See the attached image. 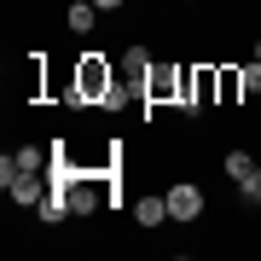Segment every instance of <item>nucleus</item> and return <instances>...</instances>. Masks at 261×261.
<instances>
[{
    "label": "nucleus",
    "mask_w": 261,
    "mask_h": 261,
    "mask_svg": "<svg viewBox=\"0 0 261 261\" xmlns=\"http://www.w3.org/2000/svg\"><path fill=\"white\" fill-rule=\"evenodd\" d=\"M116 82H122V75H116L111 64H105L99 53H87L82 64H75V99H82V105H105Z\"/></svg>",
    "instance_id": "f257e3e1"
},
{
    "label": "nucleus",
    "mask_w": 261,
    "mask_h": 261,
    "mask_svg": "<svg viewBox=\"0 0 261 261\" xmlns=\"http://www.w3.org/2000/svg\"><path fill=\"white\" fill-rule=\"evenodd\" d=\"M163 197H168V221H197V215H203V192H197L192 180H180V186H168Z\"/></svg>",
    "instance_id": "f03ea898"
},
{
    "label": "nucleus",
    "mask_w": 261,
    "mask_h": 261,
    "mask_svg": "<svg viewBox=\"0 0 261 261\" xmlns=\"http://www.w3.org/2000/svg\"><path fill=\"white\" fill-rule=\"evenodd\" d=\"M116 75H122V87H128V93H145V82H151V53H145V47H128Z\"/></svg>",
    "instance_id": "7ed1b4c3"
},
{
    "label": "nucleus",
    "mask_w": 261,
    "mask_h": 261,
    "mask_svg": "<svg viewBox=\"0 0 261 261\" xmlns=\"http://www.w3.org/2000/svg\"><path fill=\"white\" fill-rule=\"evenodd\" d=\"M70 203H75V215H87V209H99V203H116L111 197V186H99V180H70Z\"/></svg>",
    "instance_id": "20e7f679"
},
{
    "label": "nucleus",
    "mask_w": 261,
    "mask_h": 261,
    "mask_svg": "<svg viewBox=\"0 0 261 261\" xmlns=\"http://www.w3.org/2000/svg\"><path fill=\"white\" fill-rule=\"evenodd\" d=\"M35 215H41L47 226H58V221H70V215H75V203H70V192H64V186H53V192L35 203Z\"/></svg>",
    "instance_id": "39448f33"
},
{
    "label": "nucleus",
    "mask_w": 261,
    "mask_h": 261,
    "mask_svg": "<svg viewBox=\"0 0 261 261\" xmlns=\"http://www.w3.org/2000/svg\"><path fill=\"white\" fill-rule=\"evenodd\" d=\"M215 93H221V70H192V105H197V111H203V105L215 99Z\"/></svg>",
    "instance_id": "423d86ee"
},
{
    "label": "nucleus",
    "mask_w": 261,
    "mask_h": 261,
    "mask_svg": "<svg viewBox=\"0 0 261 261\" xmlns=\"http://www.w3.org/2000/svg\"><path fill=\"white\" fill-rule=\"evenodd\" d=\"M53 186H41V180L35 174H18V180H12V186H6V197H12V203H41V197H47Z\"/></svg>",
    "instance_id": "0eeeda50"
},
{
    "label": "nucleus",
    "mask_w": 261,
    "mask_h": 261,
    "mask_svg": "<svg viewBox=\"0 0 261 261\" xmlns=\"http://www.w3.org/2000/svg\"><path fill=\"white\" fill-rule=\"evenodd\" d=\"M134 221L140 226H163L168 221V197H140V203H134Z\"/></svg>",
    "instance_id": "6e6552de"
},
{
    "label": "nucleus",
    "mask_w": 261,
    "mask_h": 261,
    "mask_svg": "<svg viewBox=\"0 0 261 261\" xmlns=\"http://www.w3.org/2000/svg\"><path fill=\"white\" fill-rule=\"evenodd\" d=\"M12 163H18V174H41L53 157H47V151H35V145H18V151H12Z\"/></svg>",
    "instance_id": "1a4fd4ad"
},
{
    "label": "nucleus",
    "mask_w": 261,
    "mask_h": 261,
    "mask_svg": "<svg viewBox=\"0 0 261 261\" xmlns=\"http://www.w3.org/2000/svg\"><path fill=\"white\" fill-rule=\"evenodd\" d=\"M93 23H99V6H93V0H82V6H70V29H75V35H87Z\"/></svg>",
    "instance_id": "9d476101"
},
{
    "label": "nucleus",
    "mask_w": 261,
    "mask_h": 261,
    "mask_svg": "<svg viewBox=\"0 0 261 261\" xmlns=\"http://www.w3.org/2000/svg\"><path fill=\"white\" fill-rule=\"evenodd\" d=\"M238 93H244V70H221V99L232 105Z\"/></svg>",
    "instance_id": "9b49d317"
},
{
    "label": "nucleus",
    "mask_w": 261,
    "mask_h": 261,
    "mask_svg": "<svg viewBox=\"0 0 261 261\" xmlns=\"http://www.w3.org/2000/svg\"><path fill=\"white\" fill-rule=\"evenodd\" d=\"M250 151H226V174H232V180H244V174H250Z\"/></svg>",
    "instance_id": "f8f14e48"
},
{
    "label": "nucleus",
    "mask_w": 261,
    "mask_h": 261,
    "mask_svg": "<svg viewBox=\"0 0 261 261\" xmlns=\"http://www.w3.org/2000/svg\"><path fill=\"white\" fill-rule=\"evenodd\" d=\"M238 192H244V203H261V168H250V174L238 180Z\"/></svg>",
    "instance_id": "ddd939ff"
},
{
    "label": "nucleus",
    "mask_w": 261,
    "mask_h": 261,
    "mask_svg": "<svg viewBox=\"0 0 261 261\" xmlns=\"http://www.w3.org/2000/svg\"><path fill=\"white\" fill-rule=\"evenodd\" d=\"M244 70V93H261V58H250V64H238Z\"/></svg>",
    "instance_id": "4468645a"
},
{
    "label": "nucleus",
    "mask_w": 261,
    "mask_h": 261,
    "mask_svg": "<svg viewBox=\"0 0 261 261\" xmlns=\"http://www.w3.org/2000/svg\"><path fill=\"white\" fill-rule=\"evenodd\" d=\"M93 6H99V12H116V6H122V0H93Z\"/></svg>",
    "instance_id": "2eb2a0df"
},
{
    "label": "nucleus",
    "mask_w": 261,
    "mask_h": 261,
    "mask_svg": "<svg viewBox=\"0 0 261 261\" xmlns=\"http://www.w3.org/2000/svg\"><path fill=\"white\" fill-rule=\"evenodd\" d=\"M255 58H261V41H255Z\"/></svg>",
    "instance_id": "dca6fc26"
},
{
    "label": "nucleus",
    "mask_w": 261,
    "mask_h": 261,
    "mask_svg": "<svg viewBox=\"0 0 261 261\" xmlns=\"http://www.w3.org/2000/svg\"><path fill=\"white\" fill-rule=\"evenodd\" d=\"M186 6H192V0H186Z\"/></svg>",
    "instance_id": "f3484780"
}]
</instances>
